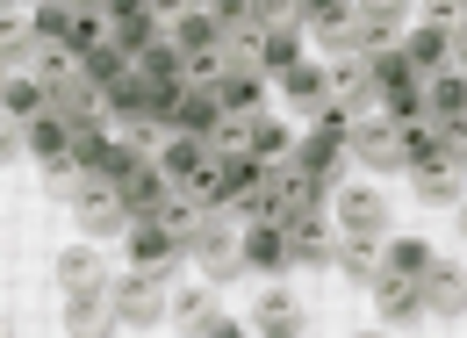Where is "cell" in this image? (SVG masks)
<instances>
[{"label": "cell", "instance_id": "cell-1", "mask_svg": "<svg viewBox=\"0 0 467 338\" xmlns=\"http://www.w3.org/2000/svg\"><path fill=\"white\" fill-rule=\"evenodd\" d=\"M109 310H116V332H159L173 317V288L151 267H130V274L109 281Z\"/></svg>", "mask_w": 467, "mask_h": 338}, {"label": "cell", "instance_id": "cell-2", "mask_svg": "<svg viewBox=\"0 0 467 338\" xmlns=\"http://www.w3.org/2000/svg\"><path fill=\"white\" fill-rule=\"evenodd\" d=\"M209 281H237L244 274V224H237L231 209H209V224L194 230V252H187Z\"/></svg>", "mask_w": 467, "mask_h": 338}, {"label": "cell", "instance_id": "cell-3", "mask_svg": "<svg viewBox=\"0 0 467 338\" xmlns=\"http://www.w3.org/2000/svg\"><path fill=\"white\" fill-rule=\"evenodd\" d=\"M36 79H44V94H51V109H58V115H94V109H101V87H94V72H87L72 51H51Z\"/></svg>", "mask_w": 467, "mask_h": 338}, {"label": "cell", "instance_id": "cell-4", "mask_svg": "<svg viewBox=\"0 0 467 338\" xmlns=\"http://www.w3.org/2000/svg\"><path fill=\"white\" fill-rule=\"evenodd\" d=\"M72 217H79V230H87V238H122V230H130V202H122V180H109V173H87V187H79Z\"/></svg>", "mask_w": 467, "mask_h": 338}, {"label": "cell", "instance_id": "cell-5", "mask_svg": "<svg viewBox=\"0 0 467 338\" xmlns=\"http://www.w3.org/2000/svg\"><path fill=\"white\" fill-rule=\"evenodd\" d=\"M259 180H266V166H259L252 152H216V159H209V173H202V187H194V195H202L209 209H237V202H244V195H252Z\"/></svg>", "mask_w": 467, "mask_h": 338}, {"label": "cell", "instance_id": "cell-6", "mask_svg": "<svg viewBox=\"0 0 467 338\" xmlns=\"http://www.w3.org/2000/svg\"><path fill=\"white\" fill-rule=\"evenodd\" d=\"M266 180H274V217L281 224H302V217H324V180L309 166H266Z\"/></svg>", "mask_w": 467, "mask_h": 338}, {"label": "cell", "instance_id": "cell-7", "mask_svg": "<svg viewBox=\"0 0 467 338\" xmlns=\"http://www.w3.org/2000/svg\"><path fill=\"white\" fill-rule=\"evenodd\" d=\"M209 159H216V144H209L202 130H166V137H159V173H166L173 187H202Z\"/></svg>", "mask_w": 467, "mask_h": 338}, {"label": "cell", "instance_id": "cell-8", "mask_svg": "<svg viewBox=\"0 0 467 338\" xmlns=\"http://www.w3.org/2000/svg\"><path fill=\"white\" fill-rule=\"evenodd\" d=\"M122 252H130V267H151V274H173L180 267V245L173 230L159 224V217H130V230H122Z\"/></svg>", "mask_w": 467, "mask_h": 338}, {"label": "cell", "instance_id": "cell-9", "mask_svg": "<svg viewBox=\"0 0 467 338\" xmlns=\"http://www.w3.org/2000/svg\"><path fill=\"white\" fill-rule=\"evenodd\" d=\"M352 159H367V166L374 173H396L403 166V122H396V115H359V122H352Z\"/></svg>", "mask_w": 467, "mask_h": 338}, {"label": "cell", "instance_id": "cell-10", "mask_svg": "<svg viewBox=\"0 0 467 338\" xmlns=\"http://www.w3.org/2000/svg\"><path fill=\"white\" fill-rule=\"evenodd\" d=\"M410 187H417V202H424V209H461V195H467L461 159H453V152L417 159V166H410Z\"/></svg>", "mask_w": 467, "mask_h": 338}, {"label": "cell", "instance_id": "cell-11", "mask_svg": "<svg viewBox=\"0 0 467 338\" xmlns=\"http://www.w3.org/2000/svg\"><path fill=\"white\" fill-rule=\"evenodd\" d=\"M331 224L359 230V238H389V195H381V187H338Z\"/></svg>", "mask_w": 467, "mask_h": 338}, {"label": "cell", "instance_id": "cell-12", "mask_svg": "<svg viewBox=\"0 0 467 338\" xmlns=\"http://www.w3.org/2000/svg\"><path fill=\"white\" fill-rule=\"evenodd\" d=\"M274 87L288 94V109L302 115V122H317V115L331 109V65H309V58H302V65H295V72H281Z\"/></svg>", "mask_w": 467, "mask_h": 338}, {"label": "cell", "instance_id": "cell-13", "mask_svg": "<svg viewBox=\"0 0 467 338\" xmlns=\"http://www.w3.org/2000/svg\"><path fill=\"white\" fill-rule=\"evenodd\" d=\"M173 324L194 338H231V310L209 295V288H180L173 295Z\"/></svg>", "mask_w": 467, "mask_h": 338}, {"label": "cell", "instance_id": "cell-14", "mask_svg": "<svg viewBox=\"0 0 467 338\" xmlns=\"http://www.w3.org/2000/svg\"><path fill=\"white\" fill-rule=\"evenodd\" d=\"M331 259H338V224L331 217L288 224V267H331Z\"/></svg>", "mask_w": 467, "mask_h": 338}, {"label": "cell", "instance_id": "cell-15", "mask_svg": "<svg viewBox=\"0 0 467 338\" xmlns=\"http://www.w3.org/2000/svg\"><path fill=\"white\" fill-rule=\"evenodd\" d=\"M374 310H381V324H417L424 317V281H410V274H374Z\"/></svg>", "mask_w": 467, "mask_h": 338}, {"label": "cell", "instance_id": "cell-16", "mask_svg": "<svg viewBox=\"0 0 467 338\" xmlns=\"http://www.w3.org/2000/svg\"><path fill=\"white\" fill-rule=\"evenodd\" d=\"M244 274H288V224H244Z\"/></svg>", "mask_w": 467, "mask_h": 338}, {"label": "cell", "instance_id": "cell-17", "mask_svg": "<svg viewBox=\"0 0 467 338\" xmlns=\"http://www.w3.org/2000/svg\"><path fill=\"white\" fill-rule=\"evenodd\" d=\"M403 51H410V65H417V79H431V72L453 65V29H439V22H410Z\"/></svg>", "mask_w": 467, "mask_h": 338}, {"label": "cell", "instance_id": "cell-18", "mask_svg": "<svg viewBox=\"0 0 467 338\" xmlns=\"http://www.w3.org/2000/svg\"><path fill=\"white\" fill-rule=\"evenodd\" d=\"M109 281H116V274H109V259H101L94 245H72V252L58 259V288L65 295H109Z\"/></svg>", "mask_w": 467, "mask_h": 338}, {"label": "cell", "instance_id": "cell-19", "mask_svg": "<svg viewBox=\"0 0 467 338\" xmlns=\"http://www.w3.org/2000/svg\"><path fill=\"white\" fill-rule=\"evenodd\" d=\"M36 115H51V94H44V79H36V72H7V94H0V122L29 130Z\"/></svg>", "mask_w": 467, "mask_h": 338}, {"label": "cell", "instance_id": "cell-20", "mask_svg": "<svg viewBox=\"0 0 467 338\" xmlns=\"http://www.w3.org/2000/svg\"><path fill=\"white\" fill-rule=\"evenodd\" d=\"M166 195H173V180L159 173V159H144V166L122 173V202H130V217H159V209H166Z\"/></svg>", "mask_w": 467, "mask_h": 338}, {"label": "cell", "instance_id": "cell-21", "mask_svg": "<svg viewBox=\"0 0 467 338\" xmlns=\"http://www.w3.org/2000/svg\"><path fill=\"white\" fill-rule=\"evenodd\" d=\"M352 15L367 29V51L374 44H403V29H410V0H352Z\"/></svg>", "mask_w": 467, "mask_h": 338}, {"label": "cell", "instance_id": "cell-22", "mask_svg": "<svg viewBox=\"0 0 467 338\" xmlns=\"http://www.w3.org/2000/svg\"><path fill=\"white\" fill-rule=\"evenodd\" d=\"M295 137H302V130H288V122H274V115L259 109V115H252V130H244V152H252L259 166H288Z\"/></svg>", "mask_w": 467, "mask_h": 338}, {"label": "cell", "instance_id": "cell-23", "mask_svg": "<svg viewBox=\"0 0 467 338\" xmlns=\"http://www.w3.org/2000/svg\"><path fill=\"white\" fill-rule=\"evenodd\" d=\"M424 109L439 122H467V65H446V72L424 79Z\"/></svg>", "mask_w": 467, "mask_h": 338}, {"label": "cell", "instance_id": "cell-24", "mask_svg": "<svg viewBox=\"0 0 467 338\" xmlns=\"http://www.w3.org/2000/svg\"><path fill=\"white\" fill-rule=\"evenodd\" d=\"M0 58H7V72H44V58H51V44L29 29V22H0Z\"/></svg>", "mask_w": 467, "mask_h": 338}, {"label": "cell", "instance_id": "cell-25", "mask_svg": "<svg viewBox=\"0 0 467 338\" xmlns=\"http://www.w3.org/2000/svg\"><path fill=\"white\" fill-rule=\"evenodd\" d=\"M216 94H223V109H231V115H259V101H266V72L223 65V72H216Z\"/></svg>", "mask_w": 467, "mask_h": 338}, {"label": "cell", "instance_id": "cell-26", "mask_svg": "<svg viewBox=\"0 0 467 338\" xmlns=\"http://www.w3.org/2000/svg\"><path fill=\"white\" fill-rule=\"evenodd\" d=\"M109 152H116V137H109V115L94 109V115H72V159L87 173H101L109 166Z\"/></svg>", "mask_w": 467, "mask_h": 338}, {"label": "cell", "instance_id": "cell-27", "mask_svg": "<svg viewBox=\"0 0 467 338\" xmlns=\"http://www.w3.org/2000/svg\"><path fill=\"white\" fill-rule=\"evenodd\" d=\"M424 310H431V317H467V274L461 267L439 259V267L424 274Z\"/></svg>", "mask_w": 467, "mask_h": 338}, {"label": "cell", "instance_id": "cell-28", "mask_svg": "<svg viewBox=\"0 0 467 338\" xmlns=\"http://www.w3.org/2000/svg\"><path fill=\"white\" fill-rule=\"evenodd\" d=\"M302 324H309V317H302L295 295H259V302H252V332L259 338H295Z\"/></svg>", "mask_w": 467, "mask_h": 338}, {"label": "cell", "instance_id": "cell-29", "mask_svg": "<svg viewBox=\"0 0 467 338\" xmlns=\"http://www.w3.org/2000/svg\"><path fill=\"white\" fill-rule=\"evenodd\" d=\"M381 267H389V274H410V281H424V274L439 267V252H431L424 238H381Z\"/></svg>", "mask_w": 467, "mask_h": 338}, {"label": "cell", "instance_id": "cell-30", "mask_svg": "<svg viewBox=\"0 0 467 338\" xmlns=\"http://www.w3.org/2000/svg\"><path fill=\"white\" fill-rule=\"evenodd\" d=\"M338 274L352 281H374L381 274V238H359V230H338V259H331Z\"/></svg>", "mask_w": 467, "mask_h": 338}, {"label": "cell", "instance_id": "cell-31", "mask_svg": "<svg viewBox=\"0 0 467 338\" xmlns=\"http://www.w3.org/2000/svg\"><path fill=\"white\" fill-rule=\"evenodd\" d=\"M29 152H36V159H44V166H58V159H72V115H36V122H29Z\"/></svg>", "mask_w": 467, "mask_h": 338}, {"label": "cell", "instance_id": "cell-32", "mask_svg": "<svg viewBox=\"0 0 467 338\" xmlns=\"http://www.w3.org/2000/svg\"><path fill=\"white\" fill-rule=\"evenodd\" d=\"M72 22H79V7H72V0H36V15H29V29H36L51 51L72 44Z\"/></svg>", "mask_w": 467, "mask_h": 338}, {"label": "cell", "instance_id": "cell-33", "mask_svg": "<svg viewBox=\"0 0 467 338\" xmlns=\"http://www.w3.org/2000/svg\"><path fill=\"white\" fill-rule=\"evenodd\" d=\"M317 44L331 58H367V29H359V15H331V22H317Z\"/></svg>", "mask_w": 467, "mask_h": 338}, {"label": "cell", "instance_id": "cell-34", "mask_svg": "<svg viewBox=\"0 0 467 338\" xmlns=\"http://www.w3.org/2000/svg\"><path fill=\"white\" fill-rule=\"evenodd\" d=\"M302 65V22H274L266 29V79H281Z\"/></svg>", "mask_w": 467, "mask_h": 338}, {"label": "cell", "instance_id": "cell-35", "mask_svg": "<svg viewBox=\"0 0 467 338\" xmlns=\"http://www.w3.org/2000/svg\"><path fill=\"white\" fill-rule=\"evenodd\" d=\"M79 65H87V72H94V87H101V94H109V87H116V79H130V72H137V51H122L116 37H109V44H101V51H87V58H79Z\"/></svg>", "mask_w": 467, "mask_h": 338}, {"label": "cell", "instance_id": "cell-36", "mask_svg": "<svg viewBox=\"0 0 467 338\" xmlns=\"http://www.w3.org/2000/svg\"><path fill=\"white\" fill-rule=\"evenodd\" d=\"M159 37H166V15H159V7L122 15V22H116V44H122V51H144V44H159Z\"/></svg>", "mask_w": 467, "mask_h": 338}, {"label": "cell", "instance_id": "cell-37", "mask_svg": "<svg viewBox=\"0 0 467 338\" xmlns=\"http://www.w3.org/2000/svg\"><path fill=\"white\" fill-rule=\"evenodd\" d=\"M381 115H396V122H417V115H431V109H424V79H410V87H389V94H381Z\"/></svg>", "mask_w": 467, "mask_h": 338}, {"label": "cell", "instance_id": "cell-38", "mask_svg": "<svg viewBox=\"0 0 467 338\" xmlns=\"http://www.w3.org/2000/svg\"><path fill=\"white\" fill-rule=\"evenodd\" d=\"M202 7H209V15L223 22V37H231V29H252V22H259V7H252V0H202Z\"/></svg>", "mask_w": 467, "mask_h": 338}, {"label": "cell", "instance_id": "cell-39", "mask_svg": "<svg viewBox=\"0 0 467 338\" xmlns=\"http://www.w3.org/2000/svg\"><path fill=\"white\" fill-rule=\"evenodd\" d=\"M467 0H424V22H439V29H461Z\"/></svg>", "mask_w": 467, "mask_h": 338}, {"label": "cell", "instance_id": "cell-40", "mask_svg": "<svg viewBox=\"0 0 467 338\" xmlns=\"http://www.w3.org/2000/svg\"><path fill=\"white\" fill-rule=\"evenodd\" d=\"M302 7V22L317 29V22H331V15H352V0H295Z\"/></svg>", "mask_w": 467, "mask_h": 338}, {"label": "cell", "instance_id": "cell-41", "mask_svg": "<svg viewBox=\"0 0 467 338\" xmlns=\"http://www.w3.org/2000/svg\"><path fill=\"white\" fill-rule=\"evenodd\" d=\"M252 7H259V22H266V29H274V22H302V7H295V0H252Z\"/></svg>", "mask_w": 467, "mask_h": 338}, {"label": "cell", "instance_id": "cell-42", "mask_svg": "<svg viewBox=\"0 0 467 338\" xmlns=\"http://www.w3.org/2000/svg\"><path fill=\"white\" fill-rule=\"evenodd\" d=\"M144 7H151V0H101V15H109V22H122V15H144Z\"/></svg>", "mask_w": 467, "mask_h": 338}, {"label": "cell", "instance_id": "cell-43", "mask_svg": "<svg viewBox=\"0 0 467 338\" xmlns=\"http://www.w3.org/2000/svg\"><path fill=\"white\" fill-rule=\"evenodd\" d=\"M453 65H467V15H461V29H453Z\"/></svg>", "mask_w": 467, "mask_h": 338}, {"label": "cell", "instance_id": "cell-44", "mask_svg": "<svg viewBox=\"0 0 467 338\" xmlns=\"http://www.w3.org/2000/svg\"><path fill=\"white\" fill-rule=\"evenodd\" d=\"M453 159H461V180H467V144H461V152H453Z\"/></svg>", "mask_w": 467, "mask_h": 338}, {"label": "cell", "instance_id": "cell-45", "mask_svg": "<svg viewBox=\"0 0 467 338\" xmlns=\"http://www.w3.org/2000/svg\"><path fill=\"white\" fill-rule=\"evenodd\" d=\"M461 238H467V195H461Z\"/></svg>", "mask_w": 467, "mask_h": 338}, {"label": "cell", "instance_id": "cell-46", "mask_svg": "<svg viewBox=\"0 0 467 338\" xmlns=\"http://www.w3.org/2000/svg\"><path fill=\"white\" fill-rule=\"evenodd\" d=\"M72 7H101V0H72Z\"/></svg>", "mask_w": 467, "mask_h": 338}]
</instances>
